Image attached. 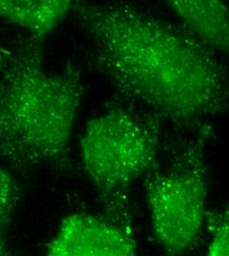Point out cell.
I'll return each mask as SVG.
<instances>
[{
    "instance_id": "cell-10",
    "label": "cell",
    "mask_w": 229,
    "mask_h": 256,
    "mask_svg": "<svg viewBox=\"0 0 229 256\" xmlns=\"http://www.w3.org/2000/svg\"><path fill=\"white\" fill-rule=\"evenodd\" d=\"M10 54L11 52L6 50L5 48H3L1 46H0V73L2 72V70L4 69L5 65L8 62L9 60V58H10Z\"/></svg>"
},
{
    "instance_id": "cell-2",
    "label": "cell",
    "mask_w": 229,
    "mask_h": 256,
    "mask_svg": "<svg viewBox=\"0 0 229 256\" xmlns=\"http://www.w3.org/2000/svg\"><path fill=\"white\" fill-rule=\"evenodd\" d=\"M42 40L29 36L11 52L0 73V156L14 170L68 166V143L84 93L72 64L50 73Z\"/></svg>"
},
{
    "instance_id": "cell-8",
    "label": "cell",
    "mask_w": 229,
    "mask_h": 256,
    "mask_svg": "<svg viewBox=\"0 0 229 256\" xmlns=\"http://www.w3.org/2000/svg\"><path fill=\"white\" fill-rule=\"evenodd\" d=\"M19 199L20 190L15 180L0 166V256L8 254V234Z\"/></svg>"
},
{
    "instance_id": "cell-5",
    "label": "cell",
    "mask_w": 229,
    "mask_h": 256,
    "mask_svg": "<svg viewBox=\"0 0 229 256\" xmlns=\"http://www.w3.org/2000/svg\"><path fill=\"white\" fill-rule=\"evenodd\" d=\"M50 256H132L137 242L122 223L88 214L64 218L55 236L46 244Z\"/></svg>"
},
{
    "instance_id": "cell-3",
    "label": "cell",
    "mask_w": 229,
    "mask_h": 256,
    "mask_svg": "<svg viewBox=\"0 0 229 256\" xmlns=\"http://www.w3.org/2000/svg\"><path fill=\"white\" fill-rule=\"evenodd\" d=\"M157 120L127 108H114L90 120L80 139L85 172L109 216L126 217L131 186L157 166Z\"/></svg>"
},
{
    "instance_id": "cell-1",
    "label": "cell",
    "mask_w": 229,
    "mask_h": 256,
    "mask_svg": "<svg viewBox=\"0 0 229 256\" xmlns=\"http://www.w3.org/2000/svg\"><path fill=\"white\" fill-rule=\"evenodd\" d=\"M99 72L155 120L201 126L228 106L227 69L182 26L123 2L74 1Z\"/></svg>"
},
{
    "instance_id": "cell-4",
    "label": "cell",
    "mask_w": 229,
    "mask_h": 256,
    "mask_svg": "<svg viewBox=\"0 0 229 256\" xmlns=\"http://www.w3.org/2000/svg\"><path fill=\"white\" fill-rule=\"evenodd\" d=\"M208 130L179 153L165 168L145 176L144 192L156 242L169 256L195 248L205 221L208 190L204 147Z\"/></svg>"
},
{
    "instance_id": "cell-7",
    "label": "cell",
    "mask_w": 229,
    "mask_h": 256,
    "mask_svg": "<svg viewBox=\"0 0 229 256\" xmlns=\"http://www.w3.org/2000/svg\"><path fill=\"white\" fill-rule=\"evenodd\" d=\"M75 0H0V17L44 40L66 18Z\"/></svg>"
},
{
    "instance_id": "cell-9",
    "label": "cell",
    "mask_w": 229,
    "mask_h": 256,
    "mask_svg": "<svg viewBox=\"0 0 229 256\" xmlns=\"http://www.w3.org/2000/svg\"><path fill=\"white\" fill-rule=\"evenodd\" d=\"M205 220L208 222V230L211 242L208 244L206 254L211 256H227L229 254L228 210L218 214H206Z\"/></svg>"
},
{
    "instance_id": "cell-6",
    "label": "cell",
    "mask_w": 229,
    "mask_h": 256,
    "mask_svg": "<svg viewBox=\"0 0 229 256\" xmlns=\"http://www.w3.org/2000/svg\"><path fill=\"white\" fill-rule=\"evenodd\" d=\"M184 29L216 54L229 50L228 7L225 0H161Z\"/></svg>"
}]
</instances>
